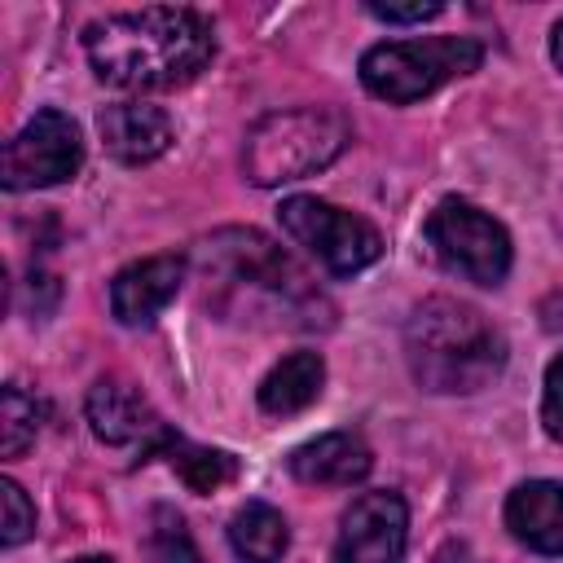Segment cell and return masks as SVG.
<instances>
[{"label":"cell","instance_id":"obj_1","mask_svg":"<svg viewBox=\"0 0 563 563\" xmlns=\"http://www.w3.org/2000/svg\"><path fill=\"white\" fill-rule=\"evenodd\" d=\"M211 317L251 330H330L334 303L260 229H216L194 251Z\"/></svg>","mask_w":563,"mask_h":563},{"label":"cell","instance_id":"obj_2","mask_svg":"<svg viewBox=\"0 0 563 563\" xmlns=\"http://www.w3.org/2000/svg\"><path fill=\"white\" fill-rule=\"evenodd\" d=\"M84 53L101 84L123 92L185 88L216 57V31L198 9L150 4L84 26Z\"/></svg>","mask_w":563,"mask_h":563},{"label":"cell","instance_id":"obj_3","mask_svg":"<svg viewBox=\"0 0 563 563\" xmlns=\"http://www.w3.org/2000/svg\"><path fill=\"white\" fill-rule=\"evenodd\" d=\"M405 361L422 391L471 396L506 369V334L475 303L431 295L405 321Z\"/></svg>","mask_w":563,"mask_h":563},{"label":"cell","instance_id":"obj_4","mask_svg":"<svg viewBox=\"0 0 563 563\" xmlns=\"http://www.w3.org/2000/svg\"><path fill=\"white\" fill-rule=\"evenodd\" d=\"M352 141V119L334 106L273 110L251 123L242 145V172L251 185L273 189L330 167Z\"/></svg>","mask_w":563,"mask_h":563},{"label":"cell","instance_id":"obj_5","mask_svg":"<svg viewBox=\"0 0 563 563\" xmlns=\"http://www.w3.org/2000/svg\"><path fill=\"white\" fill-rule=\"evenodd\" d=\"M484 44L475 35H427V40H387L361 57V84L369 97L391 106H413L435 88L479 70Z\"/></svg>","mask_w":563,"mask_h":563},{"label":"cell","instance_id":"obj_6","mask_svg":"<svg viewBox=\"0 0 563 563\" xmlns=\"http://www.w3.org/2000/svg\"><path fill=\"white\" fill-rule=\"evenodd\" d=\"M422 238L435 255V264L462 282L475 286H501L510 273V233L475 202L466 198H444L422 224Z\"/></svg>","mask_w":563,"mask_h":563},{"label":"cell","instance_id":"obj_7","mask_svg":"<svg viewBox=\"0 0 563 563\" xmlns=\"http://www.w3.org/2000/svg\"><path fill=\"white\" fill-rule=\"evenodd\" d=\"M277 220H282V233L303 246L325 273L334 277H352L361 268H369L378 255H383V238L378 229L356 216V211H343L325 198H312V194H290L282 198L277 207Z\"/></svg>","mask_w":563,"mask_h":563},{"label":"cell","instance_id":"obj_8","mask_svg":"<svg viewBox=\"0 0 563 563\" xmlns=\"http://www.w3.org/2000/svg\"><path fill=\"white\" fill-rule=\"evenodd\" d=\"M84 167V136L70 114L62 110H35L22 132L4 145V189H48L70 180Z\"/></svg>","mask_w":563,"mask_h":563},{"label":"cell","instance_id":"obj_9","mask_svg":"<svg viewBox=\"0 0 563 563\" xmlns=\"http://www.w3.org/2000/svg\"><path fill=\"white\" fill-rule=\"evenodd\" d=\"M405 541H409L405 497L374 488L343 510L330 563H405Z\"/></svg>","mask_w":563,"mask_h":563},{"label":"cell","instance_id":"obj_10","mask_svg":"<svg viewBox=\"0 0 563 563\" xmlns=\"http://www.w3.org/2000/svg\"><path fill=\"white\" fill-rule=\"evenodd\" d=\"M88 427L101 444L114 449H136L141 462L158 453V444L172 435V427L154 413V405L123 378H101L88 391Z\"/></svg>","mask_w":563,"mask_h":563},{"label":"cell","instance_id":"obj_11","mask_svg":"<svg viewBox=\"0 0 563 563\" xmlns=\"http://www.w3.org/2000/svg\"><path fill=\"white\" fill-rule=\"evenodd\" d=\"M185 255H145L114 273L110 282V312L119 325H150L185 282Z\"/></svg>","mask_w":563,"mask_h":563},{"label":"cell","instance_id":"obj_12","mask_svg":"<svg viewBox=\"0 0 563 563\" xmlns=\"http://www.w3.org/2000/svg\"><path fill=\"white\" fill-rule=\"evenodd\" d=\"M97 128H101L110 158H119L128 167L154 163L172 145V119H167V110H158L150 101H114L97 114Z\"/></svg>","mask_w":563,"mask_h":563},{"label":"cell","instance_id":"obj_13","mask_svg":"<svg viewBox=\"0 0 563 563\" xmlns=\"http://www.w3.org/2000/svg\"><path fill=\"white\" fill-rule=\"evenodd\" d=\"M374 471V453L356 431H325L290 453V475L312 488H352Z\"/></svg>","mask_w":563,"mask_h":563},{"label":"cell","instance_id":"obj_14","mask_svg":"<svg viewBox=\"0 0 563 563\" xmlns=\"http://www.w3.org/2000/svg\"><path fill=\"white\" fill-rule=\"evenodd\" d=\"M506 528L532 554H563V484L528 479L506 497Z\"/></svg>","mask_w":563,"mask_h":563},{"label":"cell","instance_id":"obj_15","mask_svg":"<svg viewBox=\"0 0 563 563\" xmlns=\"http://www.w3.org/2000/svg\"><path fill=\"white\" fill-rule=\"evenodd\" d=\"M325 387V361L321 352H290L282 356L264 378H260V409L268 418H290V413H303Z\"/></svg>","mask_w":563,"mask_h":563},{"label":"cell","instance_id":"obj_16","mask_svg":"<svg viewBox=\"0 0 563 563\" xmlns=\"http://www.w3.org/2000/svg\"><path fill=\"white\" fill-rule=\"evenodd\" d=\"M229 545L246 563H282L286 545H290V528H286L282 510H273L268 501H246L229 519Z\"/></svg>","mask_w":563,"mask_h":563},{"label":"cell","instance_id":"obj_17","mask_svg":"<svg viewBox=\"0 0 563 563\" xmlns=\"http://www.w3.org/2000/svg\"><path fill=\"white\" fill-rule=\"evenodd\" d=\"M154 457H167V466L189 484V493H216V488H224V484L238 479V457H233V453L194 444V440H185V435H176V431L158 444Z\"/></svg>","mask_w":563,"mask_h":563},{"label":"cell","instance_id":"obj_18","mask_svg":"<svg viewBox=\"0 0 563 563\" xmlns=\"http://www.w3.org/2000/svg\"><path fill=\"white\" fill-rule=\"evenodd\" d=\"M40 400L35 396H26L18 383H9L4 387V396H0V453L4 457H22L31 444H35V435H40Z\"/></svg>","mask_w":563,"mask_h":563},{"label":"cell","instance_id":"obj_19","mask_svg":"<svg viewBox=\"0 0 563 563\" xmlns=\"http://www.w3.org/2000/svg\"><path fill=\"white\" fill-rule=\"evenodd\" d=\"M145 550L154 563H198L194 537L185 528V519L172 506H154L150 523H145Z\"/></svg>","mask_w":563,"mask_h":563},{"label":"cell","instance_id":"obj_20","mask_svg":"<svg viewBox=\"0 0 563 563\" xmlns=\"http://www.w3.org/2000/svg\"><path fill=\"white\" fill-rule=\"evenodd\" d=\"M0 493H4V532H0V541H4V550H13L35 532V506L26 501L22 484H13V479H4Z\"/></svg>","mask_w":563,"mask_h":563},{"label":"cell","instance_id":"obj_21","mask_svg":"<svg viewBox=\"0 0 563 563\" xmlns=\"http://www.w3.org/2000/svg\"><path fill=\"white\" fill-rule=\"evenodd\" d=\"M541 427L550 440L563 444V352L545 365V387H541Z\"/></svg>","mask_w":563,"mask_h":563},{"label":"cell","instance_id":"obj_22","mask_svg":"<svg viewBox=\"0 0 563 563\" xmlns=\"http://www.w3.org/2000/svg\"><path fill=\"white\" fill-rule=\"evenodd\" d=\"M365 13L369 18H378V22H396V26H405V22H427V18H440L444 13V4H435V0H418V4H378V0H365Z\"/></svg>","mask_w":563,"mask_h":563},{"label":"cell","instance_id":"obj_23","mask_svg":"<svg viewBox=\"0 0 563 563\" xmlns=\"http://www.w3.org/2000/svg\"><path fill=\"white\" fill-rule=\"evenodd\" d=\"M541 325L550 334H563V290H554V295L541 299Z\"/></svg>","mask_w":563,"mask_h":563},{"label":"cell","instance_id":"obj_24","mask_svg":"<svg viewBox=\"0 0 563 563\" xmlns=\"http://www.w3.org/2000/svg\"><path fill=\"white\" fill-rule=\"evenodd\" d=\"M550 57H554V66L563 70V18H559L554 31H550Z\"/></svg>","mask_w":563,"mask_h":563},{"label":"cell","instance_id":"obj_25","mask_svg":"<svg viewBox=\"0 0 563 563\" xmlns=\"http://www.w3.org/2000/svg\"><path fill=\"white\" fill-rule=\"evenodd\" d=\"M70 563H114V559H101V554H79V559H70Z\"/></svg>","mask_w":563,"mask_h":563}]
</instances>
